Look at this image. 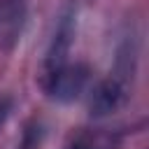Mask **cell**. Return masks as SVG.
Instances as JSON below:
<instances>
[{"mask_svg":"<svg viewBox=\"0 0 149 149\" xmlns=\"http://www.w3.org/2000/svg\"><path fill=\"white\" fill-rule=\"evenodd\" d=\"M91 70L84 63H63L49 72H44L42 86L47 91V95L51 100L58 102H72L74 98H79L88 84Z\"/></svg>","mask_w":149,"mask_h":149,"instance_id":"obj_1","label":"cell"},{"mask_svg":"<svg viewBox=\"0 0 149 149\" xmlns=\"http://www.w3.org/2000/svg\"><path fill=\"white\" fill-rule=\"evenodd\" d=\"M74 28H77L74 7H65L58 14V21H56L51 40H49V49H47V56H44V72L68 63V54H70L72 42H74Z\"/></svg>","mask_w":149,"mask_h":149,"instance_id":"obj_2","label":"cell"},{"mask_svg":"<svg viewBox=\"0 0 149 149\" xmlns=\"http://www.w3.org/2000/svg\"><path fill=\"white\" fill-rule=\"evenodd\" d=\"M126 98H128V81L126 79H121L116 74L100 79L88 95V114L91 116H107V114L121 109Z\"/></svg>","mask_w":149,"mask_h":149,"instance_id":"obj_3","label":"cell"},{"mask_svg":"<svg viewBox=\"0 0 149 149\" xmlns=\"http://www.w3.org/2000/svg\"><path fill=\"white\" fill-rule=\"evenodd\" d=\"M28 14V0H0V47L9 49L21 30Z\"/></svg>","mask_w":149,"mask_h":149,"instance_id":"obj_4","label":"cell"},{"mask_svg":"<svg viewBox=\"0 0 149 149\" xmlns=\"http://www.w3.org/2000/svg\"><path fill=\"white\" fill-rule=\"evenodd\" d=\"M123 133L116 128H86L77 133L68 149H121Z\"/></svg>","mask_w":149,"mask_h":149,"instance_id":"obj_5","label":"cell"},{"mask_svg":"<svg viewBox=\"0 0 149 149\" xmlns=\"http://www.w3.org/2000/svg\"><path fill=\"white\" fill-rule=\"evenodd\" d=\"M42 135H44L42 121L40 119H30L26 123V128H23V135H21V142H19L16 149H37V144L42 142Z\"/></svg>","mask_w":149,"mask_h":149,"instance_id":"obj_6","label":"cell"},{"mask_svg":"<svg viewBox=\"0 0 149 149\" xmlns=\"http://www.w3.org/2000/svg\"><path fill=\"white\" fill-rule=\"evenodd\" d=\"M12 109H14V98L12 95H0V126L9 119Z\"/></svg>","mask_w":149,"mask_h":149,"instance_id":"obj_7","label":"cell"}]
</instances>
